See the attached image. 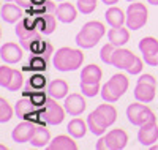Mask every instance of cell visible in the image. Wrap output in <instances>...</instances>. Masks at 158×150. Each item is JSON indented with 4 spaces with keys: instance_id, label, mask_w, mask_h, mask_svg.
I'll return each instance as SVG.
<instances>
[{
    "instance_id": "cell-7",
    "label": "cell",
    "mask_w": 158,
    "mask_h": 150,
    "mask_svg": "<svg viewBox=\"0 0 158 150\" xmlns=\"http://www.w3.org/2000/svg\"><path fill=\"white\" fill-rule=\"evenodd\" d=\"M139 51L142 52V57L147 65L156 66L158 65V40L147 36L139 41Z\"/></svg>"
},
{
    "instance_id": "cell-13",
    "label": "cell",
    "mask_w": 158,
    "mask_h": 150,
    "mask_svg": "<svg viewBox=\"0 0 158 150\" xmlns=\"http://www.w3.org/2000/svg\"><path fill=\"white\" fill-rule=\"evenodd\" d=\"M133 59H135V54L131 51L123 49V48H117L112 54V66L120 68V70H127Z\"/></svg>"
},
{
    "instance_id": "cell-25",
    "label": "cell",
    "mask_w": 158,
    "mask_h": 150,
    "mask_svg": "<svg viewBox=\"0 0 158 150\" xmlns=\"http://www.w3.org/2000/svg\"><path fill=\"white\" fill-rule=\"evenodd\" d=\"M95 111L101 115V119L106 122L108 127L112 125L115 122V119H117V111L114 109V106H111V104H100Z\"/></svg>"
},
{
    "instance_id": "cell-31",
    "label": "cell",
    "mask_w": 158,
    "mask_h": 150,
    "mask_svg": "<svg viewBox=\"0 0 158 150\" xmlns=\"http://www.w3.org/2000/svg\"><path fill=\"white\" fill-rule=\"evenodd\" d=\"M22 84H24V76H22V73L19 71V70H15L13 71V77H11V81H10V84H8V90L10 92H18L21 87H22Z\"/></svg>"
},
{
    "instance_id": "cell-20",
    "label": "cell",
    "mask_w": 158,
    "mask_h": 150,
    "mask_svg": "<svg viewBox=\"0 0 158 150\" xmlns=\"http://www.w3.org/2000/svg\"><path fill=\"white\" fill-rule=\"evenodd\" d=\"M48 95L56 100H60V98H65L68 95V84L65 82L63 79H56L52 81L48 87Z\"/></svg>"
},
{
    "instance_id": "cell-34",
    "label": "cell",
    "mask_w": 158,
    "mask_h": 150,
    "mask_svg": "<svg viewBox=\"0 0 158 150\" xmlns=\"http://www.w3.org/2000/svg\"><path fill=\"white\" fill-rule=\"evenodd\" d=\"M11 117H13V109L10 107V104L5 98H0V122L5 123Z\"/></svg>"
},
{
    "instance_id": "cell-29",
    "label": "cell",
    "mask_w": 158,
    "mask_h": 150,
    "mask_svg": "<svg viewBox=\"0 0 158 150\" xmlns=\"http://www.w3.org/2000/svg\"><path fill=\"white\" fill-rule=\"evenodd\" d=\"M144 109H146V106L139 104V103H133V104L128 106V109H127V117H128V120H130L133 125H138V127H139V117H141V114H142Z\"/></svg>"
},
{
    "instance_id": "cell-45",
    "label": "cell",
    "mask_w": 158,
    "mask_h": 150,
    "mask_svg": "<svg viewBox=\"0 0 158 150\" xmlns=\"http://www.w3.org/2000/svg\"><path fill=\"white\" fill-rule=\"evenodd\" d=\"M118 2V0H103V3H106V5H115Z\"/></svg>"
},
{
    "instance_id": "cell-3",
    "label": "cell",
    "mask_w": 158,
    "mask_h": 150,
    "mask_svg": "<svg viewBox=\"0 0 158 150\" xmlns=\"http://www.w3.org/2000/svg\"><path fill=\"white\" fill-rule=\"evenodd\" d=\"M15 29H16V35L19 36L21 46L27 51H30L33 43L41 40V35H43L35 27V18H32V16H25L24 19H21L16 24Z\"/></svg>"
},
{
    "instance_id": "cell-40",
    "label": "cell",
    "mask_w": 158,
    "mask_h": 150,
    "mask_svg": "<svg viewBox=\"0 0 158 150\" xmlns=\"http://www.w3.org/2000/svg\"><path fill=\"white\" fill-rule=\"evenodd\" d=\"M30 98L33 100V103H35L38 107H41V106H44L48 97H44V93H41V92H33V93L30 95Z\"/></svg>"
},
{
    "instance_id": "cell-12",
    "label": "cell",
    "mask_w": 158,
    "mask_h": 150,
    "mask_svg": "<svg viewBox=\"0 0 158 150\" xmlns=\"http://www.w3.org/2000/svg\"><path fill=\"white\" fill-rule=\"evenodd\" d=\"M106 141H108L109 150H122L128 142V136L123 130L115 128V130H111L106 134Z\"/></svg>"
},
{
    "instance_id": "cell-39",
    "label": "cell",
    "mask_w": 158,
    "mask_h": 150,
    "mask_svg": "<svg viewBox=\"0 0 158 150\" xmlns=\"http://www.w3.org/2000/svg\"><path fill=\"white\" fill-rule=\"evenodd\" d=\"M127 71H128L130 74H139V73L142 71V60H141L138 56H135V59L131 60L130 66L127 68Z\"/></svg>"
},
{
    "instance_id": "cell-21",
    "label": "cell",
    "mask_w": 158,
    "mask_h": 150,
    "mask_svg": "<svg viewBox=\"0 0 158 150\" xmlns=\"http://www.w3.org/2000/svg\"><path fill=\"white\" fill-rule=\"evenodd\" d=\"M104 18H106V21H108V24L111 27H122L123 22H127V15L117 6H111L106 11Z\"/></svg>"
},
{
    "instance_id": "cell-14",
    "label": "cell",
    "mask_w": 158,
    "mask_h": 150,
    "mask_svg": "<svg viewBox=\"0 0 158 150\" xmlns=\"http://www.w3.org/2000/svg\"><path fill=\"white\" fill-rule=\"evenodd\" d=\"M35 27L43 35H51L56 30V18L51 13H43L38 18H35Z\"/></svg>"
},
{
    "instance_id": "cell-8",
    "label": "cell",
    "mask_w": 158,
    "mask_h": 150,
    "mask_svg": "<svg viewBox=\"0 0 158 150\" xmlns=\"http://www.w3.org/2000/svg\"><path fill=\"white\" fill-rule=\"evenodd\" d=\"M36 128H38V127L33 123L32 120H25V122L19 123L15 130H13L11 138H13V141L18 142V144L30 142V141H32V138L35 136V133H36Z\"/></svg>"
},
{
    "instance_id": "cell-38",
    "label": "cell",
    "mask_w": 158,
    "mask_h": 150,
    "mask_svg": "<svg viewBox=\"0 0 158 150\" xmlns=\"http://www.w3.org/2000/svg\"><path fill=\"white\" fill-rule=\"evenodd\" d=\"M152 122H156V117H155V114L150 111V109L146 106V109L142 111V114L139 117V127L144 125V123H152Z\"/></svg>"
},
{
    "instance_id": "cell-48",
    "label": "cell",
    "mask_w": 158,
    "mask_h": 150,
    "mask_svg": "<svg viewBox=\"0 0 158 150\" xmlns=\"http://www.w3.org/2000/svg\"><path fill=\"white\" fill-rule=\"evenodd\" d=\"M127 2H136V0H127Z\"/></svg>"
},
{
    "instance_id": "cell-10",
    "label": "cell",
    "mask_w": 158,
    "mask_h": 150,
    "mask_svg": "<svg viewBox=\"0 0 158 150\" xmlns=\"http://www.w3.org/2000/svg\"><path fill=\"white\" fill-rule=\"evenodd\" d=\"M65 111H67L70 115L76 117V115H81L85 107H87V103L84 100L82 95L79 93H71L70 97H65Z\"/></svg>"
},
{
    "instance_id": "cell-16",
    "label": "cell",
    "mask_w": 158,
    "mask_h": 150,
    "mask_svg": "<svg viewBox=\"0 0 158 150\" xmlns=\"http://www.w3.org/2000/svg\"><path fill=\"white\" fill-rule=\"evenodd\" d=\"M155 87L153 84H141L138 82L135 89V98L141 103H150L155 98Z\"/></svg>"
},
{
    "instance_id": "cell-19",
    "label": "cell",
    "mask_w": 158,
    "mask_h": 150,
    "mask_svg": "<svg viewBox=\"0 0 158 150\" xmlns=\"http://www.w3.org/2000/svg\"><path fill=\"white\" fill-rule=\"evenodd\" d=\"M56 11H57V19L60 22H63V24L73 22L77 16V10L71 3H60Z\"/></svg>"
},
{
    "instance_id": "cell-33",
    "label": "cell",
    "mask_w": 158,
    "mask_h": 150,
    "mask_svg": "<svg viewBox=\"0 0 158 150\" xmlns=\"http://www.w3.org/2000/svg\"><path fill=\"white\" fill-rule=\"evenodd\" d=\"M46 77L43 74H40V73H35L32 74V77L29 79V85L33 89V90H43L46 87Z\"/></svg>"
},
{
    "instance_id": "cell-44",
    "label": "cell",
    "mask_w": 158,
    "mask_h": 150,
    "mask_svg": "<svg viewBox=\"0 0 158 150\" xmlns=\"http://www.w3.org/2000/svg\"><path fill=\"white\" fill-rule=\"evenodd\" d=\"M48 0H32V6H38V5H43L46 3Z\"/></svg>"
},
{
    "instance_id": "cell-27",
    "label": "cell",
    "mask_w": 158,
    "mask_h": 150,
    "mask_svg": "<svg viewBox=\"0 0 158 150\" xmlns=\"http://www.w3.org/2000/svg\"><path fill=\"white\" fill-rule=\"evenodd\" d=\"M101 97H103V100L106 103H115L118 98L122 97V95L118 93V90L108 81V82L101 87Z\"/></svg>"
},
{
    "instance_id": "cell-41",
    "label": "cell",
    "mask_w": 158,
    "mask_h": 150,
    "mask_svg": "<svg viewBox=\"0 0 158 150\" xmlns=\"http://www.w3.org/2000/svg\"><path fill=\"white\" fill-rule=\"evenodd\" d=\"M138 82H141V84H153V85H156V79H155L152 74H141L139 79H138Z\"/></svg>"
},
{
    "instance_id": "cell-6",
    "label": "cell",
    "mask_w": 158,
    "mask_h": 150,
    "mask_svg": "<svg viewBox=\"0 0 158 150\" xmlns=\"http://www.w3.org/2000/svg\"><path fill=\"white\" fill-rule=\"evenodd\" d=\"M15 111L18 114V117L25 119V120H36L40 119V111H38V106L33 103V100L30 97H24L21 100H18L16 106H15Z\"/></svg>"
},
{
    "instance_id": "cell-11",
    "label": "cell",
    "mask_w": 158,
    "mask_h": 150,
    "mask_svg": "<svg viewBox=\"0 0 158 150\" xmlns=\"http://www.w3.org/2000/svg\"><path fill=\"white\" fill-rule=\"evenodd\" d=\"M24 56L22 49L16 43H5L0 49V57L5 63H18Z\"/></svg>"
},
{
    "instance_id": "cell-22",
    "label": "cell",
    "mask_w": 158,
    "mask_h": 150,
    "mask_svg": "<svg viewBox=\"0 0 158 150\" xmlns=\"http://www.w3.org/2000/svg\"><path fill=\"white\" fill-rule=\"evenodd\" d=\"M101 76H103V71L100 70V66H97V65H89V66L84 68L82 73H81V82L97 84V82H100Z\"/></svg>"
},
{
    "instance_id": "cell-46",
    "label": "cell",
    "mask_w": 158,
    "mask_h": 150,
    "mask_svg": "<svg viewBox=\"0 0 158 150\" xmlns=\"http://www.w3.org/2000/svg\"><path fill=\"white\" fill-rule=\"evenodd\" d=\"M149 3H152V5H158V0H147Z\"/></svg>"
},
{
    "instance_id": "cell-43",
    "label": "cell",
    "mask_w": 158,
    "mask_h": 150,
    "mask_svg": "<svg viewBox=\"0 0 158 150\" xmlns=\"http://www.w3.org/2000/svg\"><path fill=\"white\" fill-rule=\"evenodd\" d=\"M15 2H16L21 8H30V6H32V0H15Z\"/></svg>"
},
{
    "instance_id": "cell-28",
    "label": "cell",
    "mask_w": 158,
    "mask_h": 150,
    "mask_svg": "<svg viewBox=\"0 0 158 150\" xmlns=\"http://www.w3.org/2000/svg\"><path fill=\"white\" fill-rule=\"evenodd\" d=\"M49 141H51V134H49V131H48L46 128H43V127H38L35 136H33L32 141H30V144H32L33 147H44Z\"/></svg>"
},
{
    "instance_id": "cell-35",
    "label": "cell",
    "mask_w": 158,
    "mask_h": 150,
    "mask_svg": "<svg viewBox=\"0 0 158 150\" xmlns=\"http://www.w3.org/2000/svg\"><path fill=\"white\" fill-rule=\"evenodd\" d=\"M97 8V0H77V10L82 15H90Z\"/></svg>"
},
{
    "instance_id": "cell-4",
    "label": "cell",
    "mask_w": 158,
    "mask_h": 150,
    "mask_svg": "<svg viewBox=\"0 0 158 150\" xmlns=\"http://www.w3.org/2000/svg\"><path fill=\"white\" fill-rule=\"evenodd\" d=\"M65 119V111L60 104H57L56 98L48 97L43 106V111H40V120L48 125H60Z\"/></svg>"
},
{
    "instance_id": "cell-23",
    "label": "cell",
    "mask_w": 158,
    "mask_h": 150,
    "mask_svg": "<svg viewBox=\"0 0 158 150\" xmlns=\"http://www.w3.org/2000/svg\"><path fill=\"white\" fill-rule=\"evenodd\" d=\"M71 138H73V136H71ZM71 138H70V136H65V134L57 136V138L49 144L48 148L49 150H76L77 145H76V142Z\"/></svg>"
},
{
    "instance_id": "cell-42",
    "label": "cell",
    "mask_w": 158,
    "mask_h": 150,
    "mask_svg": "<svg viewBox=\"0 0 158 150\" xmlns=\"http://www.w3.org/2000/svg\"><path fill=\"white\" fill-rule=\"evenodd\" d=\"M95 148H97V150H108V148H109L108 141H106V136H104V138H100V141L97 142Z\"/></svg>"
},
{
    "instance_id": "cell-32",
    "label": "cell",
    "mask_w": 158,
    "mask_h": 150,
    "mask_svg": "<svg viewBox=\"0 0 158 150\" xmlns=\"http://www.w3.org/2000/svg\"><path fill=\"white\" fill-rule=\"evenodd\" d=\"M115 48H117V46H114L112 43H108V44H104V46L101 48L100 57H101V60L106 63V65H112V54H114Z\"/></svg>"
},
{
    "instance_id": "cell-9",
    "label": "cell",
    "mask_w": 158,
    "mask_h": 150,
    "mask_svg": "<svg viewBox=\"0 0 158 150\" xmlns=\"http://www.w3.org/2000/svg\"><path fill=\"white\" fill-rule=\"evenodd\" d=\"M138 139L144 147H150L158 141V123L152 122V123H144L141 125L138 131Z\"/></svg>"
},
{
    "instance_id": "cell-30",
    "label": "cell",
    "mask_w": 158,
    "mask_h": 150,
    "mask_svg": "<svg viewBox=\"0 0 158 150\" xmlns=\"http://www.w3.org/2000/svg\"><path fill=\"white\" fill-rule=\"evenodd\" d=\"M109 82L118 90V93H120V95H123L127 92V89H128V79L123 74H114L109 79Z\"/></svg>"
},
{
    "instance_id": "cell-26",
    "label": "cell",
    "mask_w": 158,
    "mask_h": 150,
    "mask_svg": "<svg viewBox=\"0 0 158 150\" xmlns=\"http://www.w3.org/2000/svg\"><path fill=\"white\" fill-rule=\"evenodd\" d=\"M48 63H49L48 59H44L43 56H40V54H35L33 57H30V62L25 65V68H27V70L35 71V73H40V71H44L46 70Z\"/></svg>"
},
{
    "instance_id": "cell-36",
    "label": "cell",
    "mask_w": 158,
    "mask_h": 150,
    "mask_svg": "<svg viewBox=\"0 0 158 150\" xmlns=\"http://www.w3.org/2000/svg\"><path fill=\"white\" fill-rule=\"evenodd\" d=\"M13 68H10V66H6V65H2L0 66V85L2 87H8V84H10V81H11V77H13Z\"/></svg>"
},
{
    "instance_id": "cell-17",
    "label": "cell",
    "mask_w": 158,
    "mask_h": 150,
    "mask_svg": "<svg viewBox=\"0 0 158 150\" xmlns=\"http://www.w3.org/2000/svg\"><path fill=\"white\" fill-rule=\"evenodd\" d=\"M2 19L5 21V22H10V24H13V22H18L19 21V18L22 16V11H21V6L16 3H10V2H5L3 3V6H2Z\"/></svg>"
},
{
    "instance_id": "cell-5",
    "label": "cell",
    "mask_w": 158,
    "mask_h": 150,
    "mask_svg": "<svg viewBox=\"0 0 158 150\" xmlns=\"http://www.w3.org/2000/svg\"><path fill=\"white\" fill-rule=\"evenodd\" d=\"M147 22V8L144 3H130L127 10V27L131 30L142 29Z\"/></svg>"
},
{
    "instance_id": "cell-24",
    "label": "cell",
    "mask_w": 158,
    "mask_h": 150,
    "mask_svg": "<svg viewBox=\"0 0 158 150\" xmlns=\"http://www.w3.org/2000/svg\"><path fill=\"white\" fill-rule=\"evenodd\" d=\"M87 127H89V125L85 123L82 119H73L70 123H68L67 130H68L70 136H73L74 139H79V138H84V136H85Z\"/></svg>"
},
{
    "instance_id": "cell-47",
    "label": "cell",
    "mask_w": 158,
    "mask_h": 150,
    "mask_svg": "<svg viewBox=\"0 0 158 150\" xmlns=\"http://www.w3.org/2000/svg\"><path fill=\"white\" fill-rule=\"evenodd\" d=\"M3 2H15V0H3Z\"/></svg>"
},
{
    "instance_id": "cell-37",
    "label": "cell",
    "mask_w": 158,
    "mask_h": 150,
    "mask_svg": "<svg viewBox=\"0 0 158 150\" xmlns=\"http://www.w3.org/2000/svg\"><path fill=\"white\" fill-rule=\"evenodd\" d=\"M81 90H82V95H85V97H95L98 92H101V89H100V82H97V84L81 82Z\"/></svg>"
},
{
    "instance_id": "cell-2",
    "label": "cell",
    "mask_w": 158,
    "mask_h": 150,
    "mask_svg": "<svg viewBox=\"0 0 158 150\" xmlns=\"http://www.w3.org/2000/svg\"><path fill=\"white\" fill-rule=\"evenodd\" d=\"M106 29L98 21H90L82 25L81 32L76 35V44L82 49H90L98 44V41L104 36Z\"/></svg>"
},
{
    "instance_id": "cell-18",
    "label": "cell",
    "mask_w": 158,
    "mask_h": 150,
    "mask_svg": "<svg viewBox=\"0 0 158 150\" xmlns=\"http://www.w3.org/2000/svg\"><path fill=\"white\" fill-rule=\"evenodd\" d=\"M87 125H89V130L94 134H97V136L104 134V131H106V128H108L106 122L101 119V115L97 111L90 112V115L87 117Z\"/></svg>"
},
{
    "instance_id": "cell-1",
    "label": "cell",
    "mask_w": 158,
    "mask_h": 150,
    "mask_svg": "<svg viewBox=\"0 0 158 150\" xmlns=\"http://www.w3.org/2000/svg\"><path fill=\"white\" fill-rule=\"evenodd\" d=\"M84 62V54L79 49H71V48H60L54 54V63L56 70L59 71H74Z\"/></svg>"
},
{
    "instance_id": "cell-15",
    "label": "cell",
    "mask_w": 158,
    "mask_h": 150,
    "mask_svg": "<svg viewBox=\"0 0 158 150\" xmlns=\"http://www.w3.org/2000/svg\"><path fill=\"white\" fill-rule=\"evenodd\" d=\"M108 38H109V43H112L117 48H122L130 41V32L123 27H112L108 32Z\"/></svg>"
}]
</instances>
